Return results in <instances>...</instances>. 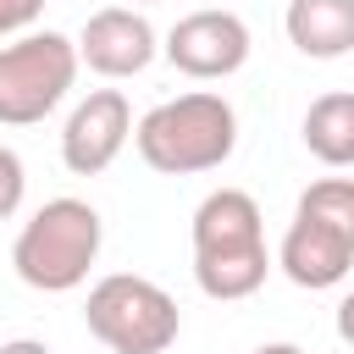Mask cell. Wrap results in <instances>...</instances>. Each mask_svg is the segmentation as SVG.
I'll return each instance as SVG.
<instances>
[{"label":"cell","mask_w":354,"mask_h":354,"mask_svg":"<svg viewBox=\"0 0 354 354\" xmlns=\"http://www.w3.org/2000/svg\"><path fill=\"white\" fill-rule=\"evenodd\" d=\"M271 254H266V221L254 194L243 188H216L194 210V282L199 293L232 304L266 288Z\"/></svg>","instance_id":"6da1fadb"},{"label":"cell","mask_w":354,"mask_h":354,"mask_svg":"<svg viewBox=\"0 0 354 354\" xmlns=\"http://www.w3.org/2000/svg\"><path fill=\"white\" fill-rule=\"evenodd\" d=\"M0 354H55V348L39 337H11V343H0Z\"/></svg>","instance_id":"2e32d148"},{"label":"cell","mask_w":354,"mask_h":354,"mask_svg":"<svg viewBox=\"0 0 354 354\" xmlns=\"http://www.w3.org/2000/svg\"><path fill=\"white\" fill-rule=\"evenodd\" d=\"M44 17V0H0V39H22L33 22Z\"/></svg>","instance_id":"5bb4252c"},{"label":"cell","mask_w":354,"mask_h":354,"mask_svg":"<svg viewBox=\"0 0 354 354\" xmlns=\"http://www.w3.org/2000/svg\"><path fill=\"white\" fill-rule=\"evenodd\" d=\"M304 149L321 166H354V88H332L304 111Z\"/></svg>","instance_id":"8fae6325"},{"label":"cell","mask_w":354,"mask_h":354,"mask_svg":"<svg viewBox=\"0 0 354 354\" xmlns=\"http://www.w3.org/2000/svg\"><path fill=\"white\" fill-rule=\"evenodd\" d=\"M77 44V61L100 77H138L155 55H160V39L149 28L144 11L133 6H105L83 22V33L72 39Z\"/></svg>","instance_id":"ba28073f"},{"label":"cell","mask_w":354,"mask_h":354,"mask_svg":"<svg viewBox=\"0 0 354 354\" xmlns=\"http://www.w3.org/2000/svg\"><path fill=\"white\" fill-rule=\"evenodd\" d=\"M293 216H310V221H321V227H332V232H343L354 243V177H321V183H310L299 194Z\"/></svg>","instance_id":"7c38bea8"},{"label":"cell","mask_w":354,"mask_h":354,"mask_svg":"<svg viewBox=\"0 0 354 354\" xmlns=\"http://www.w3.org/2000/svg\"><path fill=\"white\" fill-rule=\"evenodd\" d=\"M282 28H288L299 55L337 61L354 50V0H288Z\"/></svg>","instance_id":"30bf717a"},{"label":"cell","mask_w":354,"mask_h":354,"mask_svg":"<svg viewBox=\"0 0 354 354\" xmlns=\"http://www.w3.org/2000/svg\"><path fill=\"white\" fill-rule=\"evenodd\" d=\"M160 50H166V61H171L183 77L210 83V77H232V72L249 61L254 39H249V22H243L238 11H216V6H205V11L177 17Z\"/></svg>","instance_id":"8992f818"},{"label":"cell","mask_w":354,"mask_h":354,"mask_svg":"<svg viewBox=\"0 0 354 354\" xmlns=\"http://www.w3.org/2000/svg\"><path fill=\"white\" fill-rule=\"evenodd\" d=\"M133 144L149 171H166V177L216 171L238 149V111L221 94L194 88V94L160 100L155 111H144L133 127Z\"/></svg>","instance_id":"7a4b0ae2"},{"label":"cell","mask_w":354,"mask_h":354,"mask_svg":"<svg viewBox=\"0 0 354 354\" xmlns=\"http://www.w3.org/2000/svg\"><path fill=\"white\" fill-rule=\"evenodd\" d=\"M133 138V105L122 88H88L61 127V160L72 177H100Z\"/></svg>","instance_id":"52a82bcc"},{"label":"cell","mask_w":354,"mask_h":354,"mask_svg":"<svg viewBox=\"0 0 354 354\" xmlns=\"http://www.w3.org/2000/svg\"><path fill=\"white\" fill-rule=\"evenodd\" d=\"M100 243H105L100 210H94L88 199L61 194V199H44V205L22 221V232H17V243H11V266H17V277H22L28 288H39V293H72V288L94 271Z\"/></svg>","instance_id":"3957f363"},{"label":"cell","mask_w":354,"mask_h":354,"mask_svg":"<svg viewBox=\"0 0 354 354\" xmlns=\"http://www.w3.org/2000/svg\"><path fill=\"white\" fill-rule=\"evenodd\" d=\"M83 321L88 332L111 348V354H166L183 332V310L177 299L149 282V277H133V271H116V277H100L88 288V304H83Z\"/></svg>","instance_id":"277c9868"},{"label":"cell","mask_w":354,"mask_h":354,"mask_svg":"<svg viewBox=\"0 0 354 354\" xmlns=\"http://www.w3.org/2000/svg\"><path fill=\"white\" fill-rule=\"evenodd\" d=\"M138 6H149V0H138Z\"/></svg>","instance_id":"ac0fdd59"},{"label":"cell","mask_w":354,"mask_h":354,"mask_svg":"<svg viewBox=\"0 0 354 354\" xmlns=\"http://www.w3.org/2000/svg\"><path fill=\"white\" fill-rule=\"evenodd\" d=\"M277 266H282V277H288L293 288H310V293H315V288H337V282L348 277V266H354V243H348L343 232L310 221V216H293L288 232H282Z\"/></svg>","instance_id":"9c48e42d"},{"label":"cell","mask_w":354,"mask_h":354,"mask_svg":"<svg viewBox=\"0 0 354 354\" xmlns=\"http://www.w3.org/2000/svg\"><path fill=\"white\" fill-rule=\"evenodd\" d=\"M77 66H83L77 44L55 28L0 44V127L44 122L66 100V88L77 83Z\"/></svg>","instance_id":"5b68a950"},{"label":"cell","mask_w":354,"mask_h":354,"mask_svg":"<svg viewBox=\"0 0 354 354\" xmlns=\"http://www.w3.org/2000/svg\"><path fill=\"white\" fill-rule=\"evenodd\" d=\"M254 354H304V348H299V343H260Z\"/></svg>","instance_id":"e0dca14e"},{"label":"cell","mask_w":354,"mask_h":354,"mask_svg":"<svg viewBox=\"0 0 354 354\" xmlns=\"http://www.w3.org/2000/svg\"><path fill=\"white\" fill-rule=\"evenodd\" d=\"M22 194H28V171H22L17 149L0 144V221H11L22 210Z\"/></svg>","instance_id":"4fadbf2b"},{"label":"cell","mask_w":354,"mask_h":354,"mask_svg":"<svg viewBox=\"0 0 354 354\" xmlns=\"http://www.w3.org/2000/svg\"><path fill=\"white\" fill-rule=\"evenodd\" d=\"M337 337L354 348V288L343 293V304H337Z\"/></svg>","instance_id":"9a60e30c"}]
</instances>
